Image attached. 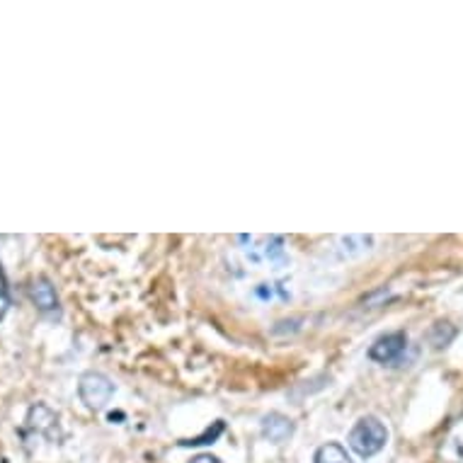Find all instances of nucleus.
Masks as SVG:
<instances>
[{
    "label": "nucleus",
    "mask_w": 463,
    "mask_h": 463,
    "mask_svg": "<svg viewBox=\"0 0 463 463\" xmlns=\"http://www.w3.org/2000/svg\"><path fill=\"white\" fill-rule=\"evenodd\" d=\"M347 441H350V449L359 458H372V456H376L381 449L386 447L388 430L379 418L366 415V418H362L357 425L352 427L350 439Z\"/></svg>",
    "instance_id": "1"
},
{
    "label": "nucleus",
    "mask_w": 463,
    "mask_h": 463,
    "mask_svg": "<svg viewBox=\"0 0 463 463\" xmlns=\"http://www.w3.org/2000/svg\"><path fill=\"white\" fill-rule=\"evenodd\" d=\"M78 393L90 411H102L107 402L112 401L114 383L107 379L105 373L88 372L78 381Z\"/></svg>",
    "instance_id": "2"
},
{
    "label": "nucleus",
    "mask_w": 463,
    "mask_h": 463,
    "mask_svg": "<svg viewBox=\"0 0 463 463\" xmlns=\"http://www.w3.org/2000/svg\"><path fill=\"white\" fill-rule=\"evenodd\" d=\"M405 347H408V335L405 333L383 335L369 347V359L379 362V364H393L402 357Z\"/></svg>",
    "instance_id": "3"
},
{
    "label": "nucleus",
    "mask_w": 463,
    "mask_h": 463,
    "mask_svg": "<svg viewBox=\"0 0 463 463\" xmlns=\"http://www.w3.org/2000/svg\"><path fill=\"white\" fill-rule=\"evenodd\" d=\"M27 425H30V430H34L37 434H44L49 439H59V418L46 405H42V402L30 408V412H27Z\"/></svg>",
    "instance_id": "4"
},
{
    "label": "nucleus",
    "mask_w": 463,
    "mask_h": 463,
    "mask_svg": "<svg viewBox=\"0 0 463 463\" xmlns=\"http://www.w3.org/2000/svg\"><path fill=\"white\" fill-rule=\"evenodd\" d=\"M291 434H294V422H291V420L279 415V412H269V415H265V420H262V437H265L267 441H272V444H284Z\"/></svg>",
    "instance_id": "5"
},
{
    "label": "nucleus",
    "mask_w": 463,
    "mask_h": 463,
    "mask_svg": "<svg viewBox=\"0 0 463 463\" xmlns=\"http://www.w3.org/2000/svg\"><path fill=\"white\" fill-rule=\"evenodd\" d=\"M30 297L34 301L39 311H56L59 308V298H56V288L52 287V281L49 279H37L30 287Z\"/></svg>",
    "instance_id": "6"
},
{
    "label": "nucleus",
    "mask_w": 463,
    "mask_h": 463,
    "mask_svg": "<svg viewBox=\"0 0 463 463\" xmlns=\"http://www.w3.org/2000/svg\"><path fill=\"white\" fill-rule=\"evenodd\" d=\"M316 463H352L350 454L340 447V444H335V441H327L323 447L316 451Z\"/></svg>",
    "instance_id": "7"
},
{
    "label": "nucleus",
    "mask_w": 463,
    "mask_h": 463,
    "mask_svg": "<svg viewBox=\"0 0 463 463\" xmlns=\"http://www.w3.org/2000/svg\"><path fill=\"white\" fill-rule=\"evenodd\" d=\"M10 297H8V284H5V274H3V267H0V320L8 313Z\"/></svg>",
    "instance_id": "8"
},
{
    "label": "nucleus",
    "mask_w": 463,
    "mask_h": 463,
    "mask_svg": "<svg viewBox=\"0 0 463 463\" xmlns=\"http://www.w3.org/2000/svg\"><path fill=\"white\" fill-rule=\"evenodd\" d=\"M190 463H221L219 458H216V456H212V454H199V456H194V458H192Z\"/></svg>",
    "instance_id": "9"
}]
</instances>
